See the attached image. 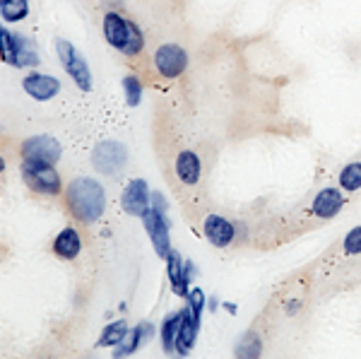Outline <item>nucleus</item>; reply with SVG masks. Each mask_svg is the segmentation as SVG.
<instances>
[{
  "label": "nucleus",
  "instance_id": "aec40b11",
  "mask_svg": "<svg viewBox=\"0 0 361 359\" xmlns=\"http://www.w3.org/2000/svg\"><path fill=\"white\" fill-rule=\"evenodd\" d=\"M340 186L344 191H357L361 189V161H352L342 169L340 174Z\"/></svg>",
  "mask_w": 361,
  "mask_h": 359
},
{
  "label": "nucleus",
  "instance_id": "b1692460",
  "mask_svg": "<svg viewBox=\"0 0 361 359\" xmlns=\"http://www.w3.org/2000/svg\"><path fill=\"white\" fill-rule=\"evenodd\" d=\"M344 251L347 254H361V227L352 229L344 236Z\"/></svg>",
  "mask_w": 361,
  "mask_h": 359
},
{
  "label": "nucleus",
  "instance_id": "1a4fd4ad",
  "mask_svg": "<svg viewBox=\"0 0 361 359\" xmlns=\"http://www.w3.org/2000/svg\"><path fill=\"white\" fill-rule=\"evenodd\" d=\"M123 207L128 215L142 217L147 210H150V195H147V184L142 179H133L128 184L123 193Z\"/></svg>",
  "mask_w": 361,
  "mask_h": 359
},
{
  "label": "nucleus",
  "instance_id": "9d476101",
  "mask_svg": "<svg viewBox=\"0 0 361 359\" xmlns=\"http://www.w3.org/2000/svg\"><path fill=\"white\" fill-rule=\"evenodd\" d=\"M202 229H205L207 239H210L215 246H220V249L222 246H229L234 241V225L220 215H207Z\"/></svg>",
  "mask_w": 361,
  "mask_h": 359
},
{
  "label": "nucleus",
  "instance_id": "4468645a",
  "mask_svg": "<svg viewBox=\"0 0 361 359\" xmlns=\"http://www.w3.org/2000/svg\"><path fill=\"white\" fill-rule=\"evenodd\" d=\"M176 174H179L183 184H197V179H200V159H197V155L191 152V150H183L176 157Z\"/></svg>",
  "mask_w": 361,
  "mask_h": 359
},
{
  "label": "nucleus",
  "instance_id": "7ed1b4c3",
  "mask_svg": "<svg viewBox=\"0 0 361 359\" xmlns=\"http://www.w3.org/2000/svg\"><path fill=\"white\" fill-rule=\"evenodd\" d=\"M55 49H58V55H60V63L65 65V70L70 73V78L78 82V87L82 92H89L91 89V78H89V68H87V60L82 58L75 46L65 39H58L55 42Z\"/></svg>",
  "mask_w": 361,
  "mask_h": 359
},
{
  "label": "nucleus",
  "instance_id": "6ab92c4d",
  "mask_svg": "<svg viewBox=\"0 0 361 359\" xmlns=\"http://www.w3.org/2000/svg\"><path fill=\"white\" fill-rule=\"evenodd\" d=\"M27 0H0V12H3V19H8V22L22 19L27 15Z\"/></svg>",
  "mask_w": 361,
  "mask_h": 359
},
{
  "label": "nucleus",
  "instance_id": "ddd939ff",
  "mask_svg": "<svg viewBox=\"0 0 361 359\" xmlns=\"http://www.w3.org/2000/svg\"><path fill=\"white\" fill-rule=\"evenodd\" d=\"M197 328H200V323L195 321L191 308H188V311H181V331H179V340H176V352H181V355H188V352H191L193 342H195V335H197Z\"/></svg>",
  "mask_w": 361,
  "mask_h": 359
},
{
  "label": "nucleus",
  "instance_id": "a211bd4d",
  "mask_svg": "<svg viewBox=\"0 0 361 359\" xmlns=\"http://www.w3.org/2000/svg\"><path fill=\"white\" fill-rule=\"evenodd\" d=\"M179 331H181V313H174V316L166 318L164 328H161V345H164V350H176Z\"/></svg>",
  "mask_w": 361,
  "mask_h": 359
},
{
  "label": "nucleus",
  "instance_id": "412c9836",
  "mask_svg": "<svg viewBox=\"0 0 361 359\" xmlns=\"http://www.w3.org/2000/svg\"><path fill=\"white\" fill-rule=\"evenodd\" d=\"M128 335V326H125L123 321L118 323H111V326H106V331L101 333V340L99 345H118V342H123V338Z\"/></svg>",
  "mask_w": 361,
  "mask_h": 359
},
{
  "label": "nucleus",
  "instance_id": "f257e3e1",
  "mask_svg": "<svg viewBox=\"0 0 361 359\" xmlns=\"http://www.w3.org/2000/svg\"><path fill=\"white\" fill-rule=\"evenodd\" d=\"M68 203L82 222H94L104 212V189L94 179H75L68 186Z\"/></svg>",
  "mask_w": 361,
  "mask_h": 359
},
{
  "label": "nucleus",
  "instance_id": "a878e982",
  "mask_svg": "<svg viewBox=\"0 0 361 359\" xmlns=\"http://www.w3.org/2000/svg\"><path fill=\"white\" fill-rule=\"evenodd\" d=\"M140 338H142V328H135V331L130 333V340H128V345H125L123 350H118V352H116V355H118V357H123V355H130V352H133L135 347L140 345Z\"/></svg>",
  "mask_w": 361,
  "mask_h": 359
},
{
  "label": "nucleus",
  "instance_id": "5701e85b",
  "mask_svg": "<svg viewBox=\"0 0 361 359\" xmlns=\"http://www.w3.org/2000/svg\"><path fill=\"white\" fill-rule=\"evenodd\" d=\"M140 49H142V34H140V29H137L135 24H130V39H128V44H125L123 53L125 55H135V53H140Z\"/></svg>",
  "mask_w": 361,
  "mask_h": 359
},
{
  "label": "nucleus",
  "instance_id": "f03ea898",
  "mask_svg": "<svg viewBox=\"0 0 361 359\" xmlns=\"http://www.w3.org/2000/svg\"><path fill=\"white\" fill-rule=\"evenodd\" d=\"M22 176L34 193H46V195L60 193V176H58V171L53 169V164L24 159L22 161Z\"/></svg>",
  "mask_w": 361,
  "mask_h": 359
},
{
  "label": "nucleus",
  "instance_id": "f3484780",
  "mask_svg": "<svg viewBox=\"0 0 361 359\" xmlns=\"http://www.w3.org/2000/svg\"><path fill=\"white\" fill-rule=\"evenodd\" d=\"M0 39H3V60L10 65H19V46H22V39L15 37L8 29L0 32Z\"/></svg>",
  "mask_w": 361,
  "mask_h": 359
},
{
  "label": "nucleus",
  "instance_id": "393cba45",
  "mask_svg": "<svg viewBox=\"0 0 361 359\" xmlns=\"http://www.w3.org/2000/svg\"><path fill=\"white\" fill-rule=\"evenodd\" d=\"M188 304H191V313L195 316V321L200 323L202 304H205V297H202V290H193L191 295H188Z\"/></svg>",
  "mask_w": 361,
  "mask_h": 359
},
{
  "label": "nucleus",
  "instance_id": "0eeeda50",
  "mask_svg": "<svg viewBox=\"0 0 361 359\" xmlns=\"http://www.w3.org/2000/svg\"><path fill=\"white\" fill-rule=\"evenodd\" d=\"M125 164V150L118 143H101L94 150V166L104 174H116Z\"/></svg>",
  "mask_w": 361,
  "mask_h": 359
},
{
  "label": "nucleus",
  "instance_id": "f8f14e48",
  "mask_svg": "<svg viewBox=\"0 0 361 359\" xmlns=\"http://www.w3.org/2000/svg\"><path fill=\"white\" fill-rule=\"evenodd\" d=\"M340 207H342V195H340V191L337 189H323L316 195V200H313V215L328 220V217L337 215Z\"/></svg>",
  "mask_w": 361,
  "mask_h": 359
},
{
  "label": "nucleus",
  "instance_id": "423d86ee",
  "mask_svg": "<svg viewBox=\"0 0 361 359\" xmlns=\"http://www.w3.org/2000/svg\"><path fill=\"white\" fill-rule=\"evenodd\" d=\"M22 155H24V159L55 164V161H58V157H60V145L55 143L53 138H49V135H37V138L24 140Z\"/></svg>",
  "mask_w": 361,
  "mask_h": 359
},
{
  "label": "nucleus",
  "instance_id": "dca6fc26",
  "mask_svg": "<svg viewBox=\"0 0 361 359\" xmlns=\"http://www.w3.org/2000/svg\"><path fill=\"white\" fill-rule=\"evenodd\" d=\"M166 265H169V277H171V285H174V290L179 292V295H186L188 297V277L186 272H183V261L181 256L176 254V251H169L166 254Z\"/></svg>",
  "mask_w": 361,
  "mask_h": 359
},
{
  "label": "nucleus",
  "instance_id": "6e6552de",
  "mask_svg": "<svg viewBox=\"0 0 361 359\" xmlns=\"http://www.w3.org/2000/svg\"><path fill=\"white\" fill-rule=\"evenodd\" d=\"M130 24H133V22L123 19L121 15L109 12L104 17V37H106V42H109L114 49H118V51H123L125 44H128V39H130Z\"/></svg>",
  "mask_w": 361,
  "mask_h": 359
},
{
  "label": "nucleus",
  "instance_id": "20e7f679",
  "mask_svg": "<svg viewBox=\"0 0 361 359\" xmlns=\"http://www.w3.org/2000/svg\"><path fill=\"white\" fill-rule=\"evenodd\" d=\"M155 65L164 78H179L188 65V53L176 44H164V46L157 49Z\"/></svg>",
  "mask_w": 361,
  "mask_h": 359
},
{
  "label": "nucleus",
  "instance_id": "2eb2a0df",
  "mask_svg": "<svg viewBox=\"0 0 361 359\" xmlns=\"http://www.w3.org/2000/svg\"><path fill=\"white\" fill-rule=\"evenodd\" d=\"M80 249H82V241H80V234L73 229V227L63 229V231H60V234L53 239V251H55V256L65 258V261H70V258L78 256Z\"/></svg>",
  "mask_w": 361,
  "mask_h": 359
},
{
  "label": "nucleus",
  "instance_id": "39448f33",
  "mask_svg": "<svg viewBox=\"0 0 361 359\" xmlns=\"http://www.w3.org/2000/svg\"><path fill=\"white\" fill-rule=\"evenodd\" d=\"M145 220V229L150 234V239L155 241V249L159 256L169 254V229H166V220H164V210L161 207H150V210L142 215Z\"/></svg>",
  "mask_w": 361,
  "mask_h": 359
},
{
  "label": "nucleus",
  "instance_id": "9b49d317",
  "mask_svg": "<svg viewBox=\"0 0 361 359\" xmlns=\"http://www.w3.org/2000/svg\"><path fill=\"white\" fill-rule=\"evenodd\" d=\"M24 89L29 92V97L39 99V102H46V99H53L55 94L60 92V82L55 78H49V75H29L24 78Z\"/></svg>",
  "mask_w": 361,
  "mask_h": 359
},
{
  "label": "nucleus",
  "instance_id": "4be33fe9",
  "mask_svg": "<svg viewBox=\"0 0 361 359\" xmlns=\"http://www.w3.org/2000/svg\"><path fill=\"white\" fill-rule=\"evenodd\" d=\"M123 89H125V102H128L130 106H137V104H140L142 85L137 82L135 78H125V80H123Z\"/></svg>",
  "mask_w": 361,
  "mask_h": 359
}]
</instances>
